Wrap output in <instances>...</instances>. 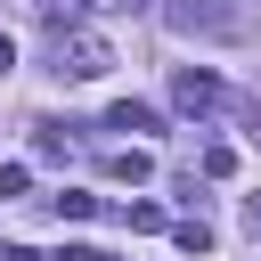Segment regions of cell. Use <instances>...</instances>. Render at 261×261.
<instances>
[{"mask_svg":"<svg viewBox=\"0 0 261 261\" xmlns=\"http://www.w3.org/2000/svg\"><path fill=\"white\" fill-rule=\"evenodd\" d=\"M114 220H122V228H130V237H155V228H163V212H155V204H122V212H114Z\"/></svg>","mask_w":261,"mask_h":261,"instance_id":"cell-8","label":"cell"},{"mask_svg":"<svg viewBox=\"0 0 261 261\" xmlns=\"http://www.w3.org/2000/svg\"><path fill=\"white\" fill-rule=\"evenodd\" d=\"M171 33H237V16L212 0H171Z\"/></svg>","mask_w":261,"mask_h":261,"instance_id":"cell-3","label":"cell"},{"mask_svg":"<svg viewBox=\"0 0 261 261\" xmlns=\"http://www.w3.org/2000/svg\"><path fill=\"white\" fill-rule=\"evenodd\" d=\"M147 171H155V163H147V147H114V155H106V179H130V188H139Z\"/></svg>","mask_w":261,"mask_h":261,"instance_id":"cell-5","label":"cell"},{"mask_svg":"<svg viewBox=\"0 0 261 261\" xmlns=\"http://www.w3.org/2000/svg\"><path fill=\"white\" fill-rule=\"evenodd\" d=\"M0 261H8V253H0Z\"/></svg>","mask_w":261,"mask_h":261,"instance_id":"cell-17","label":"cell"},{"mask_svg":"<svg viewBox=\"0 0 261 261\" xmlns=\"http://www.w3.org/2000/svg\"><path fill=\"white\" fill-rule=\"evenodd\" d=\"M24 179H33L24 163H0V204H8V196H24Z\"/></svg>","mask_w":261,"mask_h":261,"instance_id":"cell-11","label":"cell"},{"mask_svg":"<svg viewBox=\"0 0 261 261\" xmlns=\"http://www.w3.org/2000/svg\"><path fill=\"white\" fill-rule=\"evenodd\" d=\"M8 65H16V41H8V33H0V73H8Z\"/></svg>","mask_w":261,"mask_h":261,"instance_id":"cell-14","label":"cell"},{"mask_svg":"<svg viewBox=\"0 0 261 261\" xmlns=\"http://www.w3.org/2000/svg\"><path fill=\"white\" fill-rule=\"evenodd\" d=\"M171 106H179V114H220V106H228V90H220V73L179 65V73H171Z\"/></svg>","mask_w":261,"mask_h":261,"instance_id":"cell-2","label":"cell"},{"mask_svg":"<svg viewBox=\"0 0 261 261\" xmlns=\"http://www.w3.org/2000/svg\"><path fill=\"white\" fill-rule=\"evenodd\" d=\"M98 261H114V253H98Z\"/></svg>","mask_w":261,"mask_h":261,"instance_id":"cell-15","label":"cell"},{"mask_svg":"<svg viewBox=\"0 0 261 261\" xmlns=\"http://www.w3.org/2000/svg\"><path fill=\"white\" fill-rule=\"evenodd\" d=\"M106 130H163V114H155V106H139V98H114Z\"/></svg>","mask_w":261,"mask_h":261,"instance_id":"cell-4","label":"cell"},{"mask_svg":"<svg viewBox=\"0 0 261 261\" xmlns=\"http://www.w3.org/2000/svg\"><path fill=\"white\" fill-rule=\"evenodd\" d=\"M114 65V49L98 41V33H82V24H57V41H49V73L57 82H98Z\"/></svg>","mask_w":261,"mask_h":261,"instance_id":"cell-1","label":"cell"},{"mask_svg":"<svg viewBox=\"0 0 261 261\" xmlns=\"http://www.w3.org/2000/svg\"><path fill=\"white\" fill-rule=\"evenodd\" d=\"M228 171H237V147L212 139V147H204V179H228Z\"/></svg>","mask_w":261,"mask_h":261,"instance_id":"cell-9","label":"cell"},{"mask_svg":"<svg viewBox=\"0 0 261 261\" xmlns=\"http://www.w3.org/2000/svg\"><path fill=\"white\" fill-rule=\"evenodd\" d=\"M41 16H49V33L57 24H82V0H41Z\"/></svg>","mask_w":261,"mask_h":261,"instance_id":"cell-10","label":"cell"},{"mask_svg":"<svg viewBox=\"0 0 261 261\" xmlns=\"http://www.w3.org/2000/svg\"><path fill=\"white\" fill-rule=\"evenodd\" d=\"M122 8H139V0H122Z\"/></svg>","mask_w":261,"mask_h":261,"instance_id":"cell-16","label":"cell"},{"mask_svg":"<svg viewBox=\"0 0 261 261\" xmlns=\"http://www.w3.org/2000/svg\"><path fill=\"white\" fill-rule=\"evenodd\" d=\"M49 261H98V253H90V245H57Z\"/></svg>","mask_w":261,"mask_h":261,"instance_id":"cell-13","label":"cell"},{"mask_svg":"<svg viewBox=\"0 0 261 261\" xmlns=\"http://www.w3.org/2000/svg\"><path fill=\"white\" fill-rule=\"evenodd\" d=\"M49 212H57V220H98V196H90V188H57Z\"/></svg>","mask_w":261,"mask_h":261,"instance_id":"cell-6","label":"cell"},{"mask_svg":"<svg viewBox=\"0 0 261 261\" xmlns=\"http://www.w3.org/2000/svg\"><path fill=\"white\" fill-rule=\"evenodd\" d=\"M245 237H253V245H261V188H253V196H245Z\"/></svg>","mask_w":261,"mask_h":261,"instance_id":"cell-12","label":"cell"},{"mask_svg":"<svg viewBox=\"0 0 261 261\" xmlns=\"http://www.w3.org/2000/svg\"><path fill=\"white\" fill-rule=\"evenodd\" d=\"M171 245H179V253H212V220H204V212H188V220L171 228Z\"/></svg>","mask_w":261,"mask_h":261,"instance_id":"cell-7","label":"cell"}]
</instances>
